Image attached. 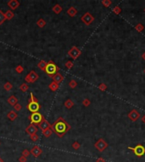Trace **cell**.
I'll use <instances>...</instances> for the list:
<instances>
[{
  "mask_svg": "<svg viewBox=\"0 0 145 162\" xmlns=\"http://www.w3.org/2000/svg\"><path fill=\"white\" fill-rule=\"evenodd\" d=\"M71 128L69 123L63 118H59L51 125V129L59 138H63L65 134Z\"/></svg>",
  "mask_w": 145,
  "mask_h": 162,
  "instance_id": "6da1fadb",
  "label": "cell"
},
{
  "mask_svg": "<svg viewBox=\"0 0 145 162\" xmlns=\"http://www.w3.org/2000/svg\"><path fill=\"white\" fill-rule=\"evenodd\" d=\"M59 70V69L58 66L55 64L53 61H49V62H48V63H47L46 69H45V71L44 72H45L49 77H53L55 74L58 73Z\"/></svg>",
  "mask_w": 145,
  "mask_h": 162,
  "instance_id": "7a4b0ae2",
  "label": "cell"
},
{
  "mask_svg": "<svg viewBox=\"0 0 145 162\" xmlns=\"http://www.w3.org/2000/svg\"><path fill=\"white\" fill-rule=\"evenodd\" d=\"M43 116L40 113V112H35V113H31V116L29 117V119L31 121V124L34 125H39L40 122L43 120Z\"/></svg>",
  "mask_w": 145,
  "mask_h": 162,
  "instance_id": "3957f363",
  "label": "cell"
},
{
  "mask_svg": "<svg viewBox=\"0 0 145 162\" xmlns=\"http://www.w3.org/2000/svg\"><path fill=\"white\" fill-rule=\"evenodd\" d=\"M108 146H109L108 143L106 142L104 138H99V139L94 144L95 149L98 151H99V152H103V151H104L108 148Z\"/></svg>",
  "mask_w": 145,
  "mask_h": 162,
  "instance_id": "277c9868",
  "label": "cell"
},
{
  "mask_svg": "<svg viewBox=\"0 0 145 162\" xmlns=\"http://www.w3.org/2000/svg\"><path fill=\"white\" fill-rule=\"evenodd\" d=\"M129 150H133L134 152V154L137 155L138 157H142L143 155L145 154V148L142 144H138L136 147L132 148V147H128Z\"/></svg>",
  "mask_w": 145,
  "mask_h": 162,
  "instance_id": "5b68a950",
  "label": "cell"
},
{
  "mask_svg": "<svg viewBox=\"0 0 145 162\" xmlns=\"http://www.w3.org/2000/svg\"><path fill=\"white\" fill-rule=\"evenodd\" d=\"M81 54H82L81 50L77 47V46H72V47L69 50V52H68V55H69L72 59H74V60L77 59L78 57H80Z\"/></svg>",
  "mask_w": 145,
  "mask_h": 162,
  "instance_id": "8992f818",
  "label": "cell"
},
{
  "mask_svg": "<svg viewBox=\"0 0 145 162\" xmlns=\"http://www.w3.org/2000/svg\"><path fill=\"white\" fill-rule=\"evenodd\" d=\"M81 20H82V21L86 25H90L94 21V17H93V14H90L89 12H87L82 16Z\"/></svg>",
  "mask_w": 145,
  "mask_h": 162,
  "instance_id": "52a82bcc",
  "label": "cell"
},
{
  "mask_svg": "<svg viewBox=\"0 0 145 162\" xmlns=\"http://www.w3.org/2000/svg\"><path fill=\"white\" fill-rule=\"evenodd\" d=\"M38 78H39L38 74L36 73L34 70H31V71L25 76V80L26 81V83H34L38 80Z\"/></svg>",
  "mask_w": 145,
  "mask_h": 162,
  "instance_id": "ba28073f",
  "label": "cell"
},
{
  "mask_svg": "<svg viewBox=\"0 0 145 162\" xmlns=\"http://www.w3.org/2000/svg\"><path fill=\"white\" fill-rule=\"evenodd\" d=\"M40 105L38 102H29L27 105V108L31 113H35V112H38V111L40 110Z\"/></svg>",
  "mask_w": 145,
  "mask_h": 162,
  "instance_id": "9c48e42d",
  "label": "cell"
},
{
  "mask_svg": "<svg viewBox=\"0 0 145 162\" xmlns=\"http://www.w3.org/2000/svg\"><path fill=\"white\" fill-rule=\"evenodd\" d=\"M127 116H128V118L132 122H136L138 118H140V113L136 109H133L129 112Z\"/></svg>",
  "mask_w": 145,
  "mask_h": 162,
  "instance_id": "30bf717a",
  "label": "cell"
},
{
  "mask_svg": "<svg viewBox=\"0 0 145 162\" xmlns=\"http://www.w3.org/2000/svg\"><path fill=\"white\" fill-rule=\"evenodd\" d=\"M30 153H31V155H32L34 157L37 158V157L40 156V155H42V150L38 145H34L32 148L31 149V150H30Z\"/></svg>",
  "mask_w": 145,
  "mask_h": 162,
  "instance_id": "8fae6325",
  "label": "cell"
},
{
  "mask_svg": "<svg viewBox=\"0 0 145 162\" xmlns=\"http://www.w3.org/2000/svg\"><path fill=\"white\" fill-rule=\"evenodd\" d=\"M7 4L11 10H15L18 8V7H20V2L18 0H9Z\"/></svg>",
  "mask_w": 145,
  "mask_h": 162,
  "instance_id": "7c38bea8",
  "label": "cell"
},
{
  "mask_svg": "<svg viewBox=\"0 0 145 162\" xmlns=\"http://www.w3.org/2000/svg\"><path fill=\"white\" fill-rule=\"evenodd\" d=\"M37 126L36 125H34V124H30L28 127L25 128V132H26V133H28L29 135H32V134H35V133H37Z\"/></svg>",
  "mask_w": 145,
  "mask_h": 162,
  "instance_id": "4fadbf2b",
  "label": "cell"
},
{
  "mask_svg": "<svg viewBox=\"0 0 145 162\" xmlns=\"http://www.w3.org/2000/svg\"><path fill=\"white\" fill-rule=\"evenodd\" d=\"M38 127H39V128L41 129L42 132V131H44V130H46V129L51 127V124L46 120L45 118H43V120H42L41 122H40V124L38 125Z\"/></svg>",
  "mask_w": 145,
  "mask_h": 162,
  "instance_id": "5bb4252c",
  "label": "cell"
},
{
  "mask_svg": "<svg viewBox=\"0 0 145 162\" xmlns=\"http://www.w3.org/2000/svg\"><path fill=\"white\" fill-rule=\"evenodd\" d=\"M52 79H53V81H54V82L57 83L58 84H59L64 80V76L60 73H59V72H58V73L55 74L53 76Z\"/></svg>",
  "mask_w": 145,
  "mask_h": 162,
  "instance_id": "9a60e30c",
  "label": "cell"
},
{
  "mask_svg": "<svg viewBox=\"0 0 145 162\" xmlns=\"http://www.w3.org/2000/svg\"><path fill=\"white\" fill-rule=\"evenodd\" d=\"M18 99H17V97L15 95H11V96H9L8 98V103L9 104V105H11L12 106H15L17 103H18Z\"/></svg>",
  "mask_w": 145,
  "mask_h": 162,
  "instance_id": "2e32d148",
  "label": "cell"
},
{
  "mask_svg": "<svg viewBox=\"0 0 145 162\" xmlns=\"http://www.w3.org/2000/svg\"><path fill=\"white\" fill-rule=\"evenodd\" d=\"M7 118L9 119L10 121H12V122H14L15 119L18 118V114L16 113L14 111H10V112H8V114H7Z\"/></svg>",
  "mask_w": 145,
  "mask_h": 162,
  "instance_id": "e0dca14e",
  "label": "cell"
},
{
  "mask_svg": "<svg viewBox=\"0 0 145 162\" xmlns=\"http://www.w3.org/2000/svg\"><path fill=\"white\" fill-rule=\"evenodd\" d=\"M67 14L70 17H75L77 14V9L75 7H70L67 10Z\"/></svg>",
  "mask_w": 145,
  "mask_h": 162,
  "instance_id": "ac0fdd59",
  "label": "cell"
},
{
  "mask_svg": "<svg viewBox=\"0 0 145 162\" xmlns=\"http://www.w3.org/2000/svg\"><path fill=\"white\" fill-rule=\"evenodd\" d=\"M52 10H53V12H54V14H60V13L62 12L63 8H62V7H61L60 4H58V3H57V4H55L54 7H53Z\"/></svg>",
  "mask_w": 145,
  "mask_h": 162,
  "instance_id": "d6986e66",
  "label": "cell"
},
{
  "mask_svg": "<svg viewBox=\"0 0 145 162\" xmlns=\"http://www.w3.org/2000/svg\"><path fill=\"white\" fill-rule=\"evenodd\" d=\"M59 87V84H58L57 83L54 82V81H53V82H51L49 84V85H48V88H49L52 91H54V92L58 90Z\"/></svg>",
  "mask_w": 145,
  "mask_h": 162,
  "instance_id": "ffe728a7",
  "label": "cell"
},
{
  "mask_svg": "<svg viewBox=\"0 0 145 162\" xmlns=\"http://www.w3.org/2000/svg\"><path fill=\"white\" fill-rule=\"evenodd\" d=\"M74 101H72V100L71 99H67L66 101H65V103H64V106H65V107L67 108V109H71V108H72L74 106Z\"/></svg>",
  "mask_w": 145,
  "mask_h": 162,
  "instance_id": "44dd1931",
  "label": "cell"
},
{
  "mask_svg": "<svg viewBox=\"0 0 145 162\" xmlns=\"http://www.w3.org/2000/svg\"><path fill=\"white\" fill-rule=\"evenodd\" d=\"M4 14H5L6 20H12V19L14 17V12H13L12 10H7L6 13H4Z\"/></svg>",
  "mask_w": 145,
  "mask_h": 162,
  "instance_id": "7402d4cb",
  "label": "cell"
},
{
  "mask_svg": "<svg viewBox=\"0 0 145 162\" xmlns=\"http://www.w3.org/2000/svg\"><path fill=\"white\" fill-rule=\"evenodd\" d=\"M47 62L44 61V60H41L38 62L37 63V67L39 68L40 69L42 70V71H45V69H46V66H47Z\"/></svg>",
  "mask_w": 145,
  "mask_h": 162,
  "instance_id": "603a6c76",
  "label": "cell"
},
{
  "mask_svg": "<svg viewBox=\"0 0 145 162\" xmlns=\"http://www.w3.org/2000/svg\"><path fill=\"white\" fill-rule=\"evenodd\" d=\"M53 130L51 129V127H49V128H48V129H46V130H44V131H42V134L44 135V137L45 138H49L51 135L53 134Z\"/></svg>",
  "mask_w": 145,
  "mask_h": 162,
  "instance_id": "cb8c5ba5",
  "label": "cell"
},
{
  "mask_svg": "<svg viewBox=\"0 0 145 162\" xmlns=\"http://www.w3.org/2000/svg\"><path fill=\"white\" fill-rule=\"evenodd\" d=\"M37 25L39 28H43L44 26L46 25V21L43 20V19H42V18H40L39 20H37Z\"/></svg>",
  "mask_w": 145,
  "mask_h": 162,
  "instance_id": "d4e9b609",
  "label": "cell"
},
{
  "mask_svg": "<svg viewBox=\"0 0 145 162\" xmlns=\"http://www.w3.org/2000/svg\"><path fill=\"white\" fill-rule=\"evenodd\" d=\"M13 88V85L10 82H6L5 84H3V89H5L6 91H10Z\"/></svg>",
  "mask_w": 145,
  "mask_h": 162,
  "instance_id": "484cf974",
  "label": "cell"
},
{
  "mask_svg": "<svg viewBox=\"0 0 145 162\" xmlns=\"http://www.w3.org/2000/svg\"><path fill=\"white\" fill-rule=\"evenodd\" d=\"M28 89H29V85L26 84V83H23L20 86V89L22 92H26L27 90H28Z\"/></svg>",
  "mask_w": 145,
  "mask_h": 162,
  "instance_id": "4316f807",
  "label": "cell"
},
{
  "mask_svg": "<svg viewBox=\"0 0 145 162\" xmlns=\"http://www.w3.org/2000/svg\"><path fill=\"white\" fill-rule=\"evenodd\" d=\"M6 20V18H5V14L0 9V25H2L3 24V22Z\"/></svg>",
  "mask_w": 145,
  "mask_h": 162,
  "instance_id": "83f0119b",
  "label": "cell"
},
{
  "mask_svg": "<svg viewBox=\"0 0 145 162\" xmlns=\"http://www.w3.org/2000/svg\"><path fill=\"white\" fill-rule=\"evenodd\" d=\"M69 87L70 88H71V89H75L76 88V86H77V82H76V80H71L69 82Z\"/></svg>",
  "mask_w": 145,
  "mask_h": 162,
  "instance_id": "f1b7e54d",
  "label": "cell"
},
{
  "mask_svg": "<svg viewBox=\"0 0 145 162\" xmlns=\"http://www.w3.org/2000/svg\"><path fill=\"white\" fill-rule=\"evenodd\" d=\"M102 4L105 8H109L112 4V1H110V0H103L102 1Z\"/></svg>",
  "mask_w": 145,
  "mask_h": 162,
  "instance_id": "f546056e",
  "label": "cell"
},
{
  "mask_svg": "<svg viewBox=\"0 0 145 162\" xmlns=\"http://www.w3.org/2000/svg\"><path fill=\"white\" fill-rule=\"evenodd\" d=\"M15 72L18 74H22L24 72V68H23L22 65H18L15 68Z\"/></svg>",
  "mask_w": 145,
  "mask_h": 162,
  "instance_id": "4dcf8cb0",
  "label": "cell"
},
{
  "mask_svg": "<svg viewBox=\"0 0 145 162\" xmlns=\"http://www.w3.org/2000/svg\"><path fill=\"white\" fill-rule=\"evenodd\" d=\"M135 29L137 30L138 32H142V31H144V26L142 24H140V23H139V24H138L135 26Z\"/></svg>",
  "mask_w": 145,
  "mask_h": 162,
  "instance_id": "1f68e13d",
  "label": "cell"
},
{
  "mask_svg": "<svg viewBox=\"0 0 145 162\" xmlns=\"http://www.w3.org/2000/svg\"><path fill=\"white\" fill-rule=\"evenodd\" d=\"M65 66L68 69H71L73 68V66H74V63H73V62H71V61H67L66 63H65Z\"/></svg>",
  "mask_w": 145,
  "mask_h": 162,
  "instance_id": "d6a6232c",
  "label": "cell"
},
{
  "mask_svg": "<svg viewBox=\"0 0 145 162\" xmlns=\"http://www.w3.org/2000/svg\"><path fill=\"white\" fill-rule=\"evenodd\" d=\"M71 147L72 148L74 149V150H79V149L81 148V144L80 143H78V142H74L73 144H72V145H71Z\"/></svg>",
  "mask_w": 145,
  "mask_h": 162,
  "instance_id": "836d02e7",
  "label": "cell"
},
{
  "mask_svg": "<svg viewBox=\"0 0 145 162\" xmlns=\"http://www.w3.org/2000/svg\"><path fill=\"white\" fill-rule=\"evenodd\" d=\"M90 104H91L90 100L87 99V98H86V99H84V100L82 101V105L84 106H86V107H87V106H90Z\"/></svg>",
  "mask_w": 145,
  "mask_h": 162,
  "instance_id": "e575fe53",
  "label": "cell"
},
{
  "mask_svg": "<svg viewBox=\"0 0 145 162\" xmlns=\"http://www.w3.org/2000/svg\"><path fill=\"white\" fill-rule=\"evenodd\" d=\"M38 138H39V137H38V135H37V133L32 134V135H30V139H31V141H33V142L37 141Z\"/></svg>",
  "mask_w": 145,
  "mask_h": 162,
  "instance_id": "d590c367",
  "label": "cell"
},
{
  "mask_svg": "<svg viewBox=\"0 0 145 162\" xmlns=\"http://www.w3.org/2000/svg\"><path fill=\"white\" fill-rule=\"evenodd\" d=\"M30 155H31V153H30V150H28L27 149H25V150H23L22 153H21V155H23V156L26 157V158L29 156Z\"/></svg>",
  "mask_w": 145,
  "mask_h": 162,
  "instance_id": "8d00e7d4",
  "label": "cell"
},
{
  "mask_svg": "<svg viewBox=\"0 0 145 162\" xmlns=\"http://www.w3.org/2000/svg\"><path fill=\"white\" fill-rule=\"evenodd\" d=\"M113 12L116 14H120L121 13V8L119 7V6H116V7L114 8V9H113Z\"/></svg>",
  "mask_w": 145,
  "mask_h": 162,
  "instance_id": "74e56055",
  "label": "cell"
},
{
  "mask_svg": "<svg viewBox=\"0 0 145 162\" xmlns=\"http://www.w3.org/2000/svg\"><path fill=\"white\" fill-rule=\"evenodd\" d=\"M37 99L33 95L32 93L30 94V99H29V102H37Z\"/></svg>",
  "mask_w": 145,
  "mask_h": 162,
  "instance_id": "f35d334b",
  "label": "cell"
},
{
  "mask_svg": "<svg viewBox=\"0 0 145 162\" xmlns=\"http://www.w3.org/2000/svg\"><path fill=\"white\" fill-rule=\"evenodd\" d=\"M99 89L101 91H105L106 89H107V85H106L105 84H104V83H102V84H100L99 85Z\"/></svg>",
  "mask_w": 145,
  "mask_h": 162,
  "instance_id": "ab89813d",
  "label": "cell"
},
{
  "mask_svg": "<svg viewBox=\"0 0 145 162\" xmlns=\"http://www.w3.org/2000/svg\"><path fill=\"white\" fill-rule=\"evenodd\" d=\"M14 109L15 112H20V111L22 109V106H21L20 104L17 103L15 106H14Z\"/></svg>",
  "mask_w": 145,
  "mask_h": 162,
  "instance_id": "60d3db41",
  "label": "cell"
},
{
  "mask_svg": "<svg viewBox=\"0 0 145 162\" xmlns=\"http://www.w3.org/2000/svg\"><path fill=\"white\" fill-rule=\"evenodd\" d=\"M18 161L20 162H26L27 161V158H26V157H25V156H23V155H21L20 158L18 159Z\"/></svg>",
  "mask_w": 145,
  "mask_h": 162,
  "instance_id": "b9f144b4",
  "label": "cell"
},
{
  "mask_svg": "<svg viewBox=\"0 0 145 162\" xmlns=\"http://www.w3.org/2000/svg\"><path fill=\"white\" fill-rule=\"evenodd\" d=\"M96 162H105V160L104 158H102V157H99V158H98L96 160Z\"/></svg>",
  "mask_w": 145,
  "mask_h": 162,
  "instance_id": "7bdbcfd3",
  "label": "cell"
},
{
  "mask_svg": "<svg viewBox=\"0 0 145 162\" xmlns=\"http://www.w3.org/2000/svg\"><path fill=\"white\" fill-rule=\"evenodd\" d=\"M142 122H144V124H145V114L142 117Z\"/></svg>",
  "mask_w": 145,
  "mask_h": 162,
  "instance_id": "ee69618b",
  "label": "cell"
},
{
  "mask_svg": "<svg viewBox=\"0 0 145 162\" xmlns=\"http://www.w3.org/2000/svg\"><path fill=\"white\" fill-rule=\"evenodd\" d=\"M142 58L144 59V60L145 61V52H144V53H143V54H142Z\"/></svg>",
  "mask_w": 145,
  "mask_h": 162,
  "instance_id": "f6af8a7d",
  "label": "cell"
},
{
  "mask_svg": "<svg viewBox=\"0 0 145 162\" xmlns=\"http://www.w3.org/2000/svg\"><path fill=\"white\" fill-rule=\"evenodd\" d=\"M0 162H4V161H3V160L2 159V158H0Z\"/></svg>",
  "mask_w": 145,
  "mask_h": 162,
  "instance_id": "bcb514c9",
  "label": "cell"
},
{
  "mask_svg": "<svg viewBox=\"0 0 145 162\" xmlns=\"http://www.w3.org/2000/svg\"><path fill=\"white\" fill-rule=\"evenodd\" d=\"M144 74H145V69H144Z\"/></svg>",
  "mask_w": 145,
  "mask_h": 162,
  "instance_id": "7dc6e473",
  "label": "cell"
},
{
  "mask_svg": "<svg viewBox=\"0 0 145 162\" xmlns=\"http://www.w3.org/2000/svg\"><path fill=\"white\" fill-rule=\"evenodd\" d=\"M144 12H145V8H144Z\"/></svg>",
  "mask_w": 145,
  "mask_h": 162,
  "instance_id": "c3c4849f",
  "label": "cell"
},
{
  "mask_svg": "<svg viewBox=\"0 0 145 162\" xmlns=\"http://www.w3.org/2000/svg\"><path fill=\"white\" fill-rule=\"evenodd\" d=\"M0 158H1V157H0Z\"/></svg>",
  "mask_w": 145,
  "mask_h": 162,
  "instance_id": "681fc988",
  "label": "cell"
}]
</instances>
